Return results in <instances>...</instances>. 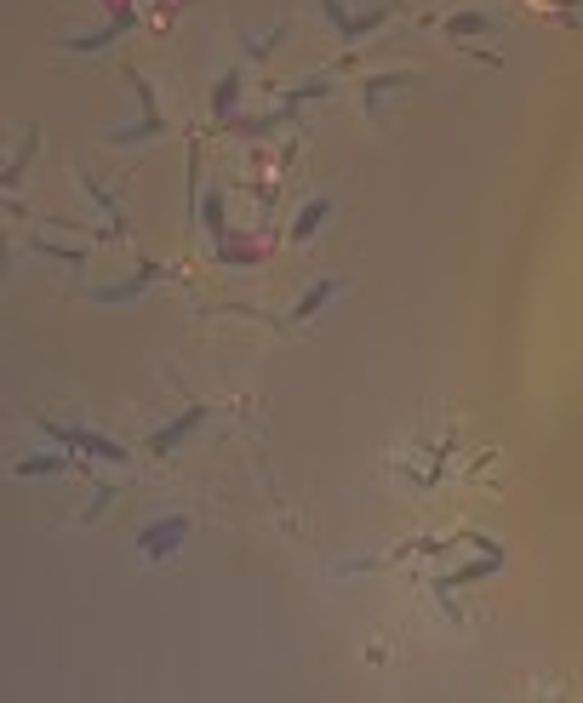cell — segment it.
I'll return each instance as SVG.
<instances>
[{
	"mask_svg": "<svg viewBox=\"0 0 583 703\" xmlns=\"http://www.w3.org/2000/svg\"><path fill=\"white\" fill-rule=\"evenodd\" d=\"M326 218V201H315V206H309V212H303V218H298V235H309V229H315V223H321Z\"/></svg>",
	"mask_w": 583,
	"mask_h": 703,
	"instance_id": "1",
	"label": "cell"
}]
</instances>
